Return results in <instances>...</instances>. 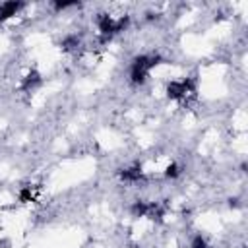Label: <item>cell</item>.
I'll return each instance as SVG.
<instances>
[{
	"label": "cell",
	"mask_w": 248,
	"mask_h": 248,
	"mask_svg": "<svg viewBox=\"0 0 248 248\" xmlns=\"http://www.w3.org/2000/svg\"><path fill=\"white\" fill-rule=\"evenodd\" d=\"M161 64V56L157 54H140L130 64V81L132 83H143L149 76V72Z\"/></svg>",
	"instance_id": "6da1fadb"
},
{
	"label": "cell",
	"mask_w": 248,
	"mask_h": 248,
	"mask_svg": "<svg viewBox=\"0 0 248 248\" xmlns=\"http://www.w3.org/2000/svg\"><path fill=\"white\" fill-rule=\"evenodd\" d=\"M128 21H130V17H128V16H122V17H118V19L110 17L108 14H99V16H97L99 31H101V33H105V35H112V33H118V31L126 29Z\"/></svg>",
	"instance_id": "7a4b0ae2"
},
{
	"label": "cell",
	"mask_w": 248,
	"mask_h": 248,
	"mask_svg": "<svg viewBox=\"0 0 248 248\" xmlns=\"http://www.w3.org/2000/svg\"><path fill=\"white\" fill-rule=\"evenodd\" d=\"M190 91H192V87H190V83H188L186 79H182V81H170V83L167 85V95H169L170 99H182V97H186Z\"/></svg>",
	"instance_id": "3957f363"
},
{
	"label": "cell",
	"mask_w": 248,
	"mask_h": 248,
	"mask_svg": "<svg viewBox=\"0 0 248 248\" xmlns=\"http://www.w3.org/2000/svg\"><path fill=\"white\" fill-rule=\"evenodd\" d=\"M21 8H23V4H21V2H4V4L0 6V21L10 19V17H12V16H16Z\"/></svg>",
	"instance_id": "277c9868"
},
{
	"label": "cell",
	"mask_w": 248,
	"mask_h": 248,
	"mask_svg": "<svg viewBox=\"0 0 248 248\" xmlns=\"http://www.w3.org/2000/svg\"><path fill=\"white\" fill-rule=\"evenodd\" d=\"M39 83H41V76H39L37 72H29V74L23 78V81H21V89H23V91H33Z\"/></svg>",
	"instance_id": "5b68a950"
},
{
	"label": "cell",
	"mask_w": 248,
	"mask_h": 248,
	"mask_svg": "<svg viewBox=\"0 0 248 248\" xmlns=\"http://www.w3.org/2000/svg\"><path fill=\"white\" fill-rule=\"evenodd\" d=\"M141 176H143V172L140 167H130V169L122 170V180H126V182H138Z\"/></svg>",
	"instance_id": "8992f818"
},
{
	"label": "cell",
	"mask_w": 248,
	"mask_h": 248,
	"mask_svg": "<svg viewBox=\"0 0 248 248\" xmlns=\"http://www.w3.org/2000/svg\"><path fill=\"white\" fill-rule=\"evenodd\" d=\"M62 48L64 50H74L78 45H79V39H78V35H68L66 39H62Z\"/></svg>",
	"instance_id": "52a82bcc"
},
{
	"label": "cell",
	"mask_w": 248,
	"mask_h": 248,
	"mask_svg": "<svg viewBox=\"0 0 248 248\" xmlns=\"http://www.w3.org/2000/svg\"><path fill=\"white\" fill-rule=\"evenodd\" d=\"M180 174V167L176 165V163H170L167 169H165V176L167 178H176Z\"/></svg>",
	"instance_id": "ba28073f"
},
{
	"label": "cell",
	"mask_w": 248,
	"mask_h": 248,
	"mask_svg": "<svg viewBox=\"0 0 248 248\" xmlns=\"http://www.w3.org/2000/svg\"><path fill=\"white\" fill-rule=\"evenodd\" d=\"M190 248H209V244H207V240H205L202 234H198V236H194V240L190 242Z\"/></svg>",
	"instance_id": "9c48e42d"
},
{
	"label": "cell",
	"mask_w": 248,
	"mask_h": 248,
	"mask_svg": "<svg viewBox=\"0 0 248 248\" xmlns=\"http://www.w3.org/2000/svg\"><path fill=\"white\" fill-rule=\"evenodd\" d=\"M33 198V194H31V186H25L21 192H19V200L21 202H27V200H31Z\"/></svg>",
	"instance_id": "30bf717a"
},
{
	"label": "cell",
	"mask_w": 248,
	"mask_h": 248,
	"mask_svg": "<svg viewBox=\"0 0 248 248\" xmlns=\"http://www.w3.org/2000/svg\"><path fill=\"white\" fill-rule=\"evenodd\" d=\"M72 6H76V2H56L54 4L56 10H64V8H72Z\"/></svg>",
	"instance_id": "8fae6325"
}]
</instances>
